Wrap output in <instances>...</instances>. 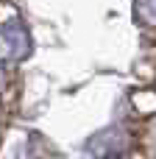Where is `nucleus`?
Instances as JSON below:
<instances>
[{
    "mask_svg": "<svg viewBox=\"0 0 156 159\" xmlns=\"http://www.w3.org/2000/svg\"><path fill=\"white\" fill-rule=\"evenodd\" d=\"M137 14L145 25L156 28V0H137Z\"/></svg>",
    "mask_w": 156,
    "mask_h": 159,
    "instance_id": "nucleus-1",
    "label": "nucleus"
},
{
    "mask_svg": "<svg viewBox=\"0 0 156 159\" xmlns=\"http://www.w3.org/2000/svg\"><path fill=\"white\" fill-rule=\"evenodd\" d=\"M117 159H123V157H117Z\"/></svg>",
    "mask_w": 156,
    "mask_h": 159,
    "instance_id": "nucleus-2",
    "label": "nucleus"
}]
</instances>
